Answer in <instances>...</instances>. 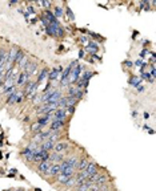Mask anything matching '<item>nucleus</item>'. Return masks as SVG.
<instances>
[{"label":"nucleus","mask_w":156,"mask_h":191,"mask_svg":"<svg viewBox=\"0 0 156 191\" xmlns=\"http://www.w3.org/2000/svg\"><path fill=\"white\" fill-rule=\"evenodd\" d=\"M143 117H144V120H148V118H150V113H148V112H144Z\"/></svg>","instance_id":"c9c22d12"},{"label":"nucleus","mask_w":156,"mask_h":191,"mask_svg":"<svg viewBox=\"0 0 156 191\" xmlns=\"http://www.w3.org/2000/svg\"><path fill=\"white\" fill-rule=\"evenodd\" d=\"M16 97H17V90L15 92V93H12L11 96H8V97H7L5 104H7V105H15V102H16Z\"/></svg>","instance_id":"412c9836"},{"label":"nucleus","mask_w":156,"mask_h":191,"mask_svg":"<svg viewBox=\"0 0 156 191\" xmlns=\"http://www.w3.org/2000/svg\"><path fill=\"white\" fill-rule=\"evenodd\" d=\"M83 96H84V92H83V90H80V89H78V92H76V94L74 96V97H75L78 101H80L82 98H83Z\"/></svg>","instance_id":"c85d7f7f"},{"label":"nucleus","mask_w":156,"mask_h":191,"mask_svg":"<svg viewBox=\"0 0 156 191\" xmlns=\"http://www.w3.org/2000/svg\"><path fill=\"white\" fill-rule=\"evenodd\" d=\"M24 56H25V53L23 52V50H21V49H19V50H17V53H16V57H15V62H13V65H15V67H17V65H19V62H20V61L24 58Z\"/></svg>","instance_id":"aec40b11"},{"label":"nucleus","mask_w":156,"mask_h":191,"mask_svg":"<svg viewBox=\"0 0 156 191\" xmlns=\"http://www.w3.org/2000/svg\"><path fill=\"white\" fill-rule=\"evenodd\" d=\"M141 82H143V80H141L139 76H136V75H132V76L128 78V84H129V85H131L132 88L140 86V85H141Z\"/></svg>","instance_id":"ddd939ff"},{"label":"nucleus","mask_w":156,"mask_h":191,"mask_svg":"<svg viewBox=\"0 0 156 191\" xmlns=\"http://www.w3.org/2000/svg\"><path fill=\"white\" fill-rule=\"evenodd\" d=\"M76 92H78V88L75 85H70L67 88V96H70V97H74L76 94Z\"/></svg>","instance_id":"b1692460"},{"label":"nucleus","mask_w":156,"mask_h":191,"mask_svg":"<svg viewBox=\"0 0 156 191\" xmlns=\"http://www.w3.org/2000/svg\"><path fill=\"white\" fill-rule=\"evenodd\" d=\"M51 163L49 161H47V162H40V163H38V171L40 172V174L43 175V177H48V171H49V168H51Z\"/></svg>","instance_id":"20e7f679"},{"label":"nucleus","mask_w":156,"mask_h":191,"mask_svg":"<svg viewBox=\"0 0 156 191\" xmlns=\"http://www.w3.org/2000/svg\"><path fill=\"white\" fill-rule=\"evenodd\" d=\"M67 179H68V178H67V177H64V175H63V174H59V175H57V177H56V181H57V182H59V183H60V185H63V186H64V185H66Z\"/></svg>","instance_id":"a878e982"},{"label":"nucleus","mask_w":156,"mask_h":191,"mask_svg":"<svg viewBox=\"0 0 156 191\" xmlns=\"http://www.w3.org/2000/svg\"><path fill=\"white\" fill-rule=\"evenodd\" d=\"M80 57H84V50H80Z\"/></svg>","instance_id":"ea45409f"},{"label":"nucleus","mask_w":156,"mask_h":191,"mask_svg":"<svg viewBox=\"0 0 156 191\" xmlns=\"http://www.w3.org/2000/svg\"><path fill=\"white\" fill-rule=\"evenodd\" d=\"M68 150H70V143L68 142H64V141H59L55 143V146H53V153H60V154H66L68 153Z\"/></svg>","instance_id":"f03ea898"},{"label":"nucleus","mask_w":156,"mask_h":191,"mask_svg":"<svg viewBox=\"0 0 156 191\" xmlns=\"http://www.w3.org/2000/svg\"><path fill=\"white\" fill-rule=\"evenodd\" d=\"M42 130H43V126H42L40 123H38V122H35V123L31 126V133H34V134L40 133Z\"/></svg>","instance_id":"4be33fe9"},{"label":"nucleus","mask_w":156,"mask_h":191,"mask_svg":"<svg viewBox=\"0 0 156 191\" xmlns=\"http://www.w3.org/2000/svg\"><path fill=\"white\" fill-rule=\"evenodd\" d=\"M93 76H95V73L91 72V71H85V72L80 76V80H82L83 82H84V89H87V88H88V85H89V80L92 78Z\"/></svg>","instance_id":"0eeeda50"},{"label":"nucleus","mask_w":156,"mask_h":191,"mask_svg":"<svg viewBox=\"0 0 156 191\" xmlns=\"http://www.w3.org/2000/svg\"><path fill=\"white\" fill-rule=\"evenodd\" d=\"M146 54H148V50H146V49H143L141 50V53H140V57H144Z\"/></svg>","instance_id":"f704fd0d"},{"label":"nucleus","mask_w":156,"mask_h":191,"mask_svg":"<svg viewBox=\"0 0 156 191\" xmlns=\"http://www.w3.org/2000/svg\"><path fill=\"white\" fill-rule=\"evenodd\" d=\"M59 174H60V163H52L51 165L49 171H48V177L56 178Z\"/></svg>","instance_id":"9d476101"},{"label":"nucleus","mask_w":156,"mask_h":191,"mask_svg":"<svg viewBox=\"0 0 156 191\" xmlns=\"http://www.w3.org/2000/svg\"><path fill=\"white\" fill-rule=\"evenodd\" d=\"M66 158L64 154H60V153H49V162L51 163H60L61 161Z\"/></svg>","instance_id":"6e6552de"},{"label":"nucleus","mask_w":156,"mask_h":191,"mask_svg":"<svg viewBox=\"0 0 156 191\" xmlns=\"http://www.w3.org/2000/svg\"><path fill=\"white\" fill-rule=\"evenodd\" d=\"M67 116H68V114H67L66 109L57 108L55 112H53V114H52V121H66Z\"/></svg>","instance_id":"39448f33"},{"label":"nucleus","mask_w":156,"mask_h":191,"mask_svg":"<svg viewBox=\"0 0 156 191\" xmlns=\"http://www.w3.org/2000/svg\"><path fill=\"white\" fill-rule=\"evenodd\" d=\"M141 80H146V81H150V80L152 78L151 77V75L148 72H141V76H139Z\"/></svg>","instance_id":"cd10ccee"},{"label":"nucleus","mask_w":156,"mask_h":191,"mask_svg":"<svg viewBox=\"0 0 156 191\" xmlns=\"http://www.w3.org/2000/svg\"><path fill=\"white\" fill-rule=\"evenodd\" d=\"M104 191H114V190H111V189H107V190H104Z\"/></svg>","instance_id":"a19ab883"},{"label":"nucleus","mask_w":156,"mask_h":191,"mask_svg":"<svg viewBox=\"0 0 156 191\" xmlns=\"http://www.w3.org/2000/svg\"><path fill=\"white\" fill-rule=\"evenodd\" d=\"M48 73H49V69L48 68H43L40 72H39V75H38V78H36V84H42L43 81H44V80L47 78V77H48Z\"/></svg>","instance_id":"f8f14e48"},{"label":"nucleus","mask_w":156,"mask_h":191,"mask_svg":"<svg viewBox=\"0 0 156 191\" xmlns=\"http://www.w3.org/2000/svg\"><path fill=\"white\" fill-rule=\"evenodd\" d=\"M144 89H146V86H144V85H140V86L136 88V92H137V93H141V92H144Z\"/></svg>","instance_id":"2f4dec72"},{"label":"nucleus","mask_w":156,"mask_h":191,"mask_svg":"<svg viewBox=\"0 0 156 191\" xmlns=\"http://www.w3.org/2000/svg\"><path fill=\"white\" fill-rule=\"evenodd\" d=\"M124 67H127V68H133V62L129 61V60H125V61H124Z\"/></svg>","instance_id":"7c9ffc66"},{"label":"nucleus","mask_w":156,"mask_h":191,"mask_svg":"<svg viewBox=\"0 0 156 191\" xmlns=\"http://www.w3.org/2000/svg\"><path fill=\"white\" fill-rule=\"evenodd\" d=\"M7 191H15V190H12V189H9V190H7Z\"/></svg>","instance_id":"79ce46f5"},{"label":"nucleus","mask_w":156,"mask_h":191,"mask_svg":"<svg viewBox=\"0 0 156 191\" xmlns=\"http://www.w3.org/2000/svg\"><path fill=\"white\" fill-rule=\"evenodd\" d=\"M67 96H63V97L59 100V102H57V108H60V109H66L67 108Z\"/></svg>","instance_id":"5701e85b"},{"label":"nucleus","mask_w":156,"mask_h":191,"mask_svg":"<svg viewBox=\"0 0 156 191\" xmlns=\"http://www.w3.org/2000/svg\"><path fill=\"white\" fill-rule=\"evenodd\" d=\"M61 25H52V24H48L45 27V31L47 33L49 36H52V37H57V31H59V28Z\"/></svg>","instance_id":"9b49d317"},{"label":"nucleus","mask_w":156,"mask_h":191,"mask_svg":"<svg viewBox=\"0 0 156 191\" xmlns=\"http://www.w3.org/2000/svg\"><path fill=\"white\" fill-rule=\"evenodd\" d=\"M141 64H143V61H141V60H136L135 62H133V67H141Z\"/></svg>","instance_id":"473e14b6"},{"label":"nucleus","mask_w":156,"mask_h":191,"mask_svg":"<svg viewBox=\"0 0 156 191\" xmlns=\"http://www.w3.org/2000/svg\"><path fill=\"white\" fill-rule=\"evenodd\" d=\"M143 129L147 131V130H150V126H148V125H144V126H143Z\"/></svg>","instance_id":"58836bf2"},{"label":"nucleus","mask_w":156,"mask_h":191,"mask_svg":"<svg viewBox=\"0 0 156 191\" xmlns=\"http://www.w3.org/2000/svg\"><path fill=\"white\" fill-rule=\"evenodd\" d=\"M64 71V68H63V65H59V67H56V68H52L51 69V72L48 73V81L49 82H52V81H55V80L57 78H60V75L63 73Z\"/></svg>","instance_id":"7ed1b4c3"},{"label":"nucleus","mask_w":156,"mask_h":191,"mask_svg":"<svg viewBox=\"0 0 156 191\" xmlns=\"http://www.w3.org/2000/svg\"><path fill=\"white\" fill-rule=\"evenodd\" d=\"M53 146H55V143H53V142H51V141H48V139H47V141L43 142L42 145L39 146V148H40L42 150H44V151L51 153V151L53 150Z\"/></svg>","instance_id":"2eb2a0df"},{"label":"nucleus","mask_w":156,"mask_h":191,"mask_svg":"<svg viewBox=\"0 0 156 191\" xmlns=\"http://www.w3.org/2000/svg\"><path fill=\"white\" fill-rule=\"evenodd\" d=\"M64 126H66V121H51L49 122L51 131H60Z\"/></svg>","instance_id":"423d86ee"},{"label":"nucleus","mask_w":156,"mask_h":191,"mask_svg":"<svg viewBox=\"0 0 156 191\" xmlns=\"http://www.w3.org/2000/svg\"><path fill=\"white\" fill-rule=\"evenodd\" d=\"M66 11H67L68 16H70V19H71L72 21H74V20H75V15H74V12H72V11H71L70 8H68V7H67V9H66Z\"/></svg>","instance_id":"c756f323"},{"label":"nucleus","mask_w":156,"mask_h":191,"mask_svg":"<svg viewBox=\"0 0 156 191\" xmlns=\"http://www.w3.org/2000/svg\"><path fill=\"white\" fill-rule=\"evenodd\" d=\"M75 183H76L75 177H71V178H68V179H67V182H66V185H64V186L70 189V187H75Z\"/></svg>","instance_id":"393cba45"},{"label":"nucleus","mask_w":156,"mask_h":191,"mask_svg":"<svg viewBox=\"0 0 156 191\" xmlns=\"http://www.w3.org/2000/svg\"><path fill=\"white\" fill-rule=\"evenodd\" d=\"M60 174H63L64 177H67V178H71V177H75L76 170H75L74 167H68V168H66V170H63V171H61Z\"/></svg>","instance_id":"a211bd4d"},{"label":"nucleus","mask_w":156,"mask_h":191,"mask_svg":"<svg viewBox=\"0 0 156 191\" xmlns=\"http://www.w3.org/2000/svg\"><path fill=\"white\" fill-rule=\"evenodd\" d=\"M27 13H35V9L32 8V7L28 5V7H27Z\"/></svg>","instance_id":"72a5a7b5"},{"label":"nucleus","mask_w":156,"mask_h":191,"mask_svg":"<svg viewBox=\"0 0 156 191\" xmlns=\"http://www.w3.org/2000/svg\"><path fill=\"white\" fill-rule=\"evenodd\" d=\"M88 162L89 161L87 159V158H82V159H79V162H78V166H76V172L78 171H84L85 168H87V166H88Z\"/></svg>","instance_id":"4468645a"},{"label":"nucleus","mask_w":156,"mask_h":191,"mask_svg":"<svg viewBox=\"0 0 156 191\" xmlns=\"http://www.w3.org/2000/svg\"><path fill=\"white\" fill-rule=\"evenodd\" d=\"M51 121H52V116L44 114V116H39V117H38V120H36V122L40 123L43 127H45V126H48V125H49Z\"/></svg>","instance_id":"1a4fd4ad"},{"label":"nucleus","mask_w":156,"mask_h":191,"mask_svg":"<svg viewBox=\"0 0 156 191\" xmlns=\"http://www.w3.org/2000/svg\"><path fill=\"white\" fill-rule=\"evenodd\" d=\"M131 114H132V118H136L137 117V110H132Z\"/></svg>","instance_id":"e433bc0d"},{"label":"nucleus","mask_w":156,"mask_h":191,"mask_svg":"<svg viewBox=\"0 0 156 191\" xmlns=\"http://www.w3.org/2000/svg\"><path fill=\"white\" fill-rule=\"evenodd\" d=\"M52 13H53V16L56 17L57 20L60 19V17H63V15H64V9L61 8V7H55L52 11Z\"/></svg>","instance_id":"6ab92c4d"},{"label":"nucleus","mask_w":156,"mask_h":191,"mask_svg":"<svg viewBox=\"0 0 156 191\" xmlns=\"http://www.w3.org/2000/svg\"><path fill=\"white\" fill-rule=\"evenodd\" d=\"M106 182H107V175L99 174V175H97V178H96V181H95V185H97V186H103V187H104Z\"/></svg>","instance_id":"f3484780"},{"label":"nucleus","mask_w":156,"mask_h":191,"mask_svg":"<svg viewBox=\"0 0 156 191\" xmlns=\"http://www.w3.org/2000/svg\"><path fill=\"white\" fill-rule=\"evenodd\" d=\"M83 71H84V68L82 67V64H76V67L72 69V72H71L70 78H68V81H70V85H75L76 81L80 78Z\"/></svg>","instance_id":"f257e3e1"},{"label":"nucleus","mask_w":156,"mask_h":191,"mask_svg":"<svg viewBox=\"0 0 156 191\" xmlns=\"http://www.w3.org/2000/svg\"><path fill=\"white\" fill-rule=\"evenodd\" d=\"M89 183H83V185L82 186H78V187H76V190H78V191H88V189H89Z\"/></svg>","instance_id":"bb28decb"},{"label":"nucleus","mask_w":156,"mask_h":191,"mask_svg":"<svg viewBox=\"0 0 156 191\" xmlns=\"http://www.w3.org/2000/svg\"><path fill=\"white\" fill-rule=\"evenodd\" d=\"M80 40H82V43H84V44H87V43H88V40H87V37H82Z\"/></svg>","instance_id":"4c0bfd02"},{"label":"nucleus","mask_w":156,"mask_h":191,"mask_svg":"<svg viewBox=\"0 0 156 191\" xmlns=\"http://www.w3.org/2000/svg\"><path fill=\"white\" fill-rule=\"evenodd\" d=\"M66 161H67V165H68V167H74L76 168V166H78V162H79V158L74 155V157H68L66 158Z\"/></svg>","instance_id":"dca6fc26"}]
</instances>
